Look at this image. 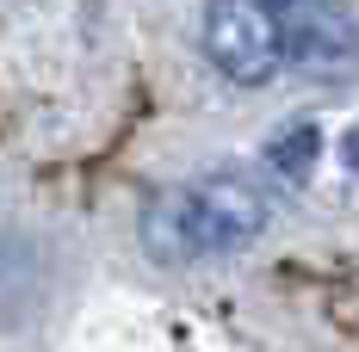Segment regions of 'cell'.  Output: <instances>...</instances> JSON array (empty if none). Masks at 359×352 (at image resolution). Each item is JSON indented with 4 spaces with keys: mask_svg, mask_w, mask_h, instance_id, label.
I'll return each mask as SVG.
<instances>
[{
    "mask_svg": "<svg viewBox=\"0 0 359 352\" xmlns=\"http://www.w3.org/2000/svg\"><path fill=\"white\" fill-rule=\"evenodd\" d=\"M143 247L161 266H186L205 260V235H198V211H192V185H168L143 204Z\"/></svg>",
    "mask_w": 359,
    "mask_h": 352,
    "instance_id": "4",
    "label": "cell"
},
{
    "mask_svg": "<svg viewBox=\"0 0 359 352\" xmlns=\"http://www.w3.org/2000/svg\"><path fill=\"white\" fill-rule=\"evenodd\" d=\"M192 211H198L205 253H236V247H248L254 235L266 229V198L254 192L248 179H236V174L192 179Z\"/></svg>",
    "mask_w": 359,
    "mask_h": 352,
    "instance_id": "2",
    "label": "cell"
},
{
    "mask_svg": "<svg viewBox=\"0 0 359 352\" xmlns=\"http://www.w3.org/2000/svg\"><path fill=\"white\" fill-rule=\"evenodd\" d=\"M266 6H285V0H266Z\"/></svg>",
    "mask_w": 359,
    "mask_h": 352,
    "instance_id": "7",
    "label": "cell"
},
{
    "mask_svg": "<svg viewBox=\"0 0 359 352\" xmlns=\"http://www.w3.org/2000/svg\"><path fill=\"white\" fill-rule=\"evenodd\" d=\"M316 155H323V130L310 124V118H297L291 130L266 142V161H273V174H285L291 185H304V179L316 174Z\"/></svg>",
    "mask_w": 359,
    "mask_h": 352,
    "instance_id": "5",
    "label": "cell"
},
{
    "mask_svg": "<svg viewBox=\"0 0 359 352\" xmlns=\"http://www.w3.org/2000/svg\"><path fill=\"white\" fill-rule=\"evenodd\" d=\"M285 56L291 62H304V69H341V62H353L359 56V31L353 19L334 6V0H285Z\"/></svg>",
    "mask_w": 359,
    "mask_h": 352,
    "instance_id": "3",
    "label": "cell"
},
{
    "mask_svg": "<svg viewBox=\"0 0 359 352\" xmlns=\"http://www.w3.org/2000/svg\"><path fill=\"white\" fill-rule=\"evenodd\" d=\"M341 161H347V174H359V124L341 136Z\"/></svg>",
    "mask_w": 359,
    "mask_h": 352,
    "instance_id": "6",
    "label": "cell"
},
{
    "mask_svg": "<svg viewBox=\"0 0 359 352\" xmlns=\"http://www.w3.org/2000/svg\"><path fill=\"white\" fill-rule=\"evenodd\" d=\"M205 56L217 62V74L260 87L273 80L285 62V37H279V13L266 0H211L205 13Z\"/></svg>",
    "mask_w": 359,
    "mask_h": 352,
    "instance_id": "1",
    "label": "cell"
}]
</instances>
